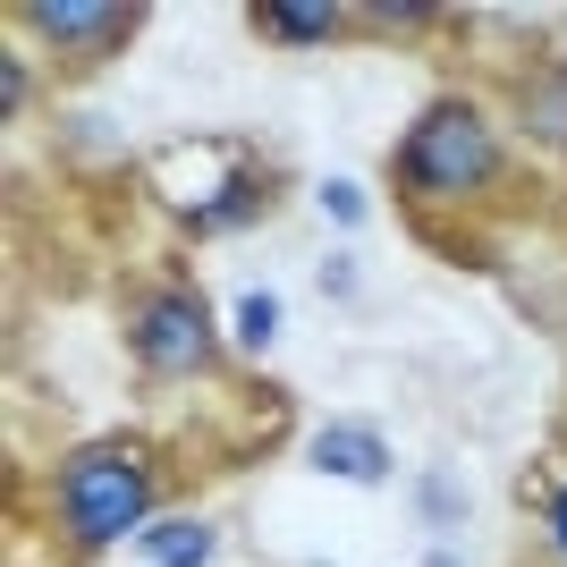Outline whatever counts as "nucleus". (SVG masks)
I'll return each instance as SVG.
<instances>
[{
	"mask_svg": "<svg viewBox=\"0 0 567 567\" xmlns=\"http://www.w3.org/2000/svg\"><path fill=\"white\" fill-rule=\"evenodd\" d=\"M136 18V9H102V0H34V9H25V25H34V34H60V43H111L118 25Z\"/></svg>",
	"mask_w": 567,
	"mask_h": 567,
	"instance_id": "5",
	"label": "nucleus"
},
{
	"mask_svg": "<svg viewBox=\"0 0 567 567\" xmlns=\"http://www.w3.org/2000/svg\"><path fill=\"white\" fill-rule=\"evenodd\" d=\"M322 213H331L339 229H355V220H364V195H355V178H322Z\"/></svg>",
	"mask_w": 567,
	"mask_h": 567,
	"instance_id": "10",
	"label": "nucleus"
},
{
	"mask_svg": "<svg viewBox=\"0 0 567 567\" xmlns=\"http://www.w3.org/2000/svg\"><path fill=\"white\" fill-rule=\"evenodd\" d=\"M25 102V60H0V111H18Z\"/></svg>",
	"mask_w": 567,
	"mask_h": 567,
	"instance_id": "12",
	"label": "nucleus"
},
{
	"mask_svg": "<svg viewBox=\"0 0 567 567\" xmlns=\"http://www.w3.org/2000/svg\"><path fill=\"white\" fill-rule=\"evenodd\" d=\"M525 127L543 144H567V69H550V76L525 85Z\"/></svg>",
	"mask_w": 567,
	"mask_h": 567,
	"instance_id": "8",
	"label": "nucleus"
},
{
	"mask_svg": "<svg viewBox=\"0 0 567 567\" xmlns=\"http://www.w3.org/2000/svg\"><path fill=\"white\" fill-rule=\"evenodd\" d=\"M550 534H559V550H567V492L550 499Z\"/></svg>",
	"mask_w": 567,
	"mask_h": 567,
	"instance_id": "13",
	"label": "nucleus"
},
{
	"mask_svg": "<svg viewBox=\"0 0 567 567\" xmlns=\"http://www.w3.org/2000/svg\"><path fill=\"white\" fill-rule=\"evenodd\" d=\"M499 169V144L492 127L466 111V102H441V111H424L415 127H406L399 144V178L415 195H441V204H457V195H483Z\"/></svg>",
	"mask_w": 567,
	"mask_h": 567,
	"instance_id": "1",
	"label": "nucleus"
},
{
	"mask_svg": "<svg viewBox=\"0 0 567 567\" xmlns=\"http://www.w3.org/2000/svg\"><path fill=\"white\" fill-rule=\"evenodd\" d=\"M213 355H220L213 313L195 306L187 288H162V297L136 313V364L144 373H204Z\"/></svg>",
	"mask_w": 567,
	"mask_h": 567,
	"instance_id": "3",
	"label": "nucleus"
},
{
	"mask_svg": "<svg viewBox=\"0 0 567 567\" xmlns=\"http://www.w3.org/2000/svg\"><path fill=\"white\" fill-rule=\"evenodd\" d=\"M373 25H432L424 0H373Z\"/></svg>",
	"mask_w": 567,
	"mask_h": 567,
	"instance_id": "11",
	"label": "nucleus"
},
{
	"mask_svg": "<svg viewBox=\"0 0 567 567\" xmlns=\"http://www.w3.org/2000/svg\"><path fill=\"white\" fill-rule=\"evenodd\" d=\"M144 559H153V567H204V559H213V525H195V517L153 525V534H144Z\"/></svg>",
	"mask_w": 567,
	"mask_h": 567,
	"instance_id": "7",
	"label": "nucleus"
},
{
	"mask_svg": "<svg viewBox=\"0 0 567 567\" xmlns=\"http://www.w3.org/2000/svg\"><path fill=\"white\" fill-rule=\"evenodd\" d=\"M306 457H313L322 474H339V483H381V474H390V441H381V432H364V424L313 432Z\"/></svg>",
	"mask_w": 567,
	"mask_h": 567,
	"instance_id": "4",
	"label": "nucleus"
},
{
	"mask_svg": "<svg viewBox=\"0 0 567 567\" xmlns=\"http://www.w3.org/2000/svg\"><path fill=\"white\" fill-rule=\"evenodd\" d=\"M271 331H280V306H271V297H246V313H237V339H246V348H271Z\"/></svg>",
	"mask_w": 567,
	"mask_h": 567,
	"instance_id": "9",
	"label": "nucleus"
},
{
	"mask_svg": "<svg viewBox=\"0 0 567 567\" xmlns=\"http://www.w3.org/2000/svg\"><path fill=\"white\" fill-rule=\"evenodd\" d=\"M144 508H153V483H144V466L127 450H85L60 474V525H69L85 550L127 543L144 525Z\"/></svg>",
	"mask_w": 567,
	"mask_h": 567,
	"instance_id": "2",
	"label": "nucleus"
},
{
	"mask_svg": "<svg viewBox=\"0 0 567 567\" xmlns=\"http://www.w3.org/2000/svg\"><path fill=\"white\" fill-rule=\"evenodd\" d=\"M255 18L271 25L280 43H322V34L339 25V9H331V0H262Z\"/></svg>",
	"mask_w": 567,
	"mask_h": 567,
	"instance_id": "6",
	"label": "nucleus"
}]
</instances>
